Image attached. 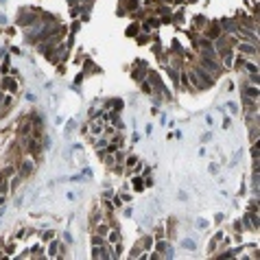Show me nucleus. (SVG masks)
Returning a JSON list of instances; mask_svg holds the SVG:
<instances>
[{"label":"nucleus","instance_id":"1","mask_svg":"<svg viewBox=\"0 0 260 260\" xmlns=\"http://www.w3.org/2000/svg\"><path fill=\"white\" fill-rule=\"evenodd\" d=\"M184 247H188V249H195V243H192V241H184Z\"/></svg>","mask_w":260,"mask_h":260}]
</instances>
